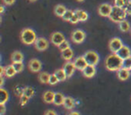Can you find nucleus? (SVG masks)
Wrapping results in <instances>:
<instances>
[{"mask_svg": "<svg viewBox=\"0 0 131 115\" xmlns=\"http://www.w3.org/2000/svg\"><path fill=\"white\" fill-rule=\"evenodd\" d=\"M14 66V68H15V70H16L17 73H20V72H22L23 70H24V65L23 62H14L13 64H12Z\"/></svg>", "mask_w": 131, "mask_h": 115, "instance_id": "nucleus-32", "label": "nucleus"}, {"mask_svg": "<svg viewBox=\"0 0 131 115\" xmlns=\"http://www.w3.org/2000/svg\"><path fill=\"white\" fill-rule=\"evenodd\" d=\"M34 45H35V48H36L37 50L44 51L49 48V41H48L47 39L43 38V37H40V38L37 39Z\"/></svg>", "mask_w": 131, "mask_h": 115, "instance_id": "nucleus-9", "label": "nucleus"}, {"mask_svg": "<svg viewBox=\"0 0 131 115\" xmlns=\"http://www.w3.org/2000/svg\"><path fill=\"white\" fill-rule=\"evenodd\" d=\"M69 115H80V113L78 111H72V112L69 113Z\"/></svg>", "mask_w": 131, "mask_h": 115, "instance_id": "nucleus-45", "label": "nucleus"}, {"mask_svg": "<svg viewBox=\"0 0 131 115\" xmlns=\"http://www.w3.org/2000/svg\"><path fill=\"white\" fill-rule=\"evenodd\" d=\"M126 13H127V15H131V2L128 3V5L127 6V7H126Z\"/></svg>", "mask_w": 131, "mask_h": 115, "instance_id": "nucleus-40", "label": "nucleus"}, {"mask_svg": "<svg viewBox=\"0 0 131 115\" xmlns=\"http://www.w3.org/2000/svg\"><path fill=\"white\" fill-rule=\"evenodd\" d=\"M123 68H126V69H131V56L127 59H124L123 60V66H122Z\"/></svg>", "mask_w": 131, "mask_h": 115, "instance_id": "nucleus-33", "label": "nucleus"}, {"mask_svg": "<svg viewBox=\"0 0 131 115\" xmlns=\"http://www.w3.org/2000/svg\"><path fill=\"white\" fill-rule=\"evenodd\" d=\"M66 40V38L64 36V34L60 32H55L51 34L50 36V41L51 43H53L55 46H59L60 44L62 43L63 41Z\"/></svg>", "mask_w": 131, "mask_h": 115, "instance_id": "nucleus-8", "label": "nucleus"}, {"mask_svg": "<svg viewBox=\"0 0 131 115\" xmlns=\"http://www.w3.org/2000/svg\"><path fill=\"white\" fill-rule=\"evenodd\" d=\"M130 70L128 69H126V68H120L118 71H117V77H118V78L119 79V80L121 81H125L127 80V79L129 78V77H130Z\"/></svg>", "mask_w": 131, "mask_h": 115, "instance_id": "nucleus-14", "label": "nucleus"}, {"mask_svg": "<svg viewBox=\"0 0 131 115\" xmlns=\"http://www.w3.org/2000/svg\"><path fill=\"white\" fill-rule=\"evenodd\" d=\"M130 34H131V30H130Z\"/></svg>", "mask_w": 131, "mask_h": 115, "instance_id": "nucleus-48", "label": "nucleus"}, {"mask_svg": "<svg viewBox=\"0 0 131 115\" xmlns=\"http://www.w3.org/2000/svg\"><path fill=\"white\" fill-rule=\"evenodd\" d=\"M59 82L58 78L57 77V76L55 74H51L50 75V78H49V85H51V86H54V85H57Z\"/></svg>", "mask_w": 131, "mask_h": 115, "instance_id": "nucleus-35", "label": "nucleus"}, {"mask_svg": "<svg viewBox=\"0 0 131 115\" xmlns=\"http://www.w3.org/2000/svg\"><path fill=\"white\" fill-rule=\"evenodd\" d=\"M74 15H75V11H72V10H67V12L65 13L64 16L62 17V19L65 20V21L69 22V21L71 20L72 17L74 16Z\"/></svg>", "mask_w": 131, "mask_h": 115, "instance_id": "nucleus-30", "label": "nucleus"}, {"mask_svg": "<svg viewBox=\"0 0 131 115\" xmlns=\"http://www.w3.org/2000/svg\"><path fill=\"white\" fill-rule=\"evenodd\" d=\"M61 55H62V58H63L65 60L70 61L72 59V58L74 57V51H73V49H72L71 48H69V49L62 51Z\"/></svg>", "mask_w": 131, "mask_h": 115, "instance_id": "nucleus-23", "label": "nucleus"}, {"mask_svg": "<svg viewBox=\"0 0 131 115\" xmlns=\"http://www.w3.org/2000/svg\"><path fill=\"white\" fill-rule=\"evenodd\" d=\"M64 107L68 110H73L75 106V101L74 98L70 96H67L65 99V102H64Z\"/></svg>", "mask_w": 131, "mask_h": 115, "instance_id": "nucleus-17", "label": "nucleus"}, {"mask_svg": "<svg viewBox=\"0 0 131 115\" xmlns=\"http://www.w3.org/2000/svg\"><path fill=\"white\" fill-rule=\"evenodd\" d=\"M24 54L20 51H15V52L12 53L11 55V59L14 62H23L24 61Z\"/></svg>", "mask_w": 131, "mask_h": 115, "instance_id": "nucleus-19", "label": "nucleus"}, {"mask_svg": "<svg viewBox=\"0 0 131 115\" xmlns=\"http://www.w3.org/2000/svg\"><path fill=\"white\" fill-rule=\"evenodd\" d=\"M69 48H70V44L67 40H66L65 41H63L59 46H58V49H59V50L61 51V52L64 50H66V49H69Z\"/></svg>", "mask_w": 131, "mask_h": 115, "instance_id": "nucleus-34", "label": "nucleus"}, {"mask_svg": "<svg viewBox=\"0 0 131 115\" xmlns=\"http://www.w3.org/2000/svg\"><path fill=\"white\" fill-rule=\"evenodd\" d=\"M36 33L31 28H25L21 33V40L26 45H31L34 44L37 40Z\"/></svg>", "mask_w": 131, "mask_h": 115, "instance_id": "nucleus-2", "label": "nucleus"}, {"mask_svg": "<svg viewBox=\"0 0 131 115\" xmlns=\"http://www.w3.org/2000/svg\"><path fill=\"white\" fill-rule=\"evenodd\" d=\"M54 74L57 76V77L58 78L59 82H62V81H65L66 79L68 78V76H67L66 72L64 71L63 68H62V69H58V70H56V71L54 72Z\"/></svg>", "mask_w": 131, "mask_h": 115, "instance_id": "nucleus-27", "label": "nucleus"}, {"mask_svg": "<svg viewBox=\"0 0 131 115\" xmlns=\"http://www.w3.org/2000/svg\"><path fill=\"white\" fill-rule=\"evenodd\" d=\"M117 54L119 56V58H121L124 60V59H127V58H129V57L131 56V49H129V47H127V46L123 45V47L117 52Z\"/></svg>", "mask_w": 131, "mask_h": 115, "instance_id": "nucleus-13", "label": "nucleus"}, {"mask_svg": "<svg viewBox=\"0 0 131 115\" xmlns=\"http://www.w3.org/2000/svg\"><path fill=\"white\" fill-rule=\"evenodd\" d=\"M113 6L111 5L108 4V3H103L98 8V13L101 16L103 17H110L111 14V11H112Z\"/></svg>", "mask_w": 131, "mask_h": 115, "instance_id": "nucleus-7", "label": "nucleus"}, {"mask_svg": "<svg viewBox=\"0 0 131 115\" xmlns=\"http://www.w3.org/2000/svg\"><path fill=\"white\" fill-rule=\"evenodd\" d=\"M0 69H1V73H0V75H1V77H3V76L5 75V73H6V68H4V67H1L0 68Z\"/></svg>", "mask_w": 131, "mask_h": 115, "instance_id": "nucleus-42", "label": "nucleus"}, {"mask_svg": "<svg viewBox=\"0 0 131 115\" xmlns=\"http://www.w3.org/2000/svg\"><path fill=\"white\" fill-rule=\"evenodd\" d=\"M129 2H130L129 0H114V6H117V7L126 9V7H127Z\"/></svg>", "mask_w": 131, "mask_h": 115, "instance_id": "nucleus-28", "label": "nucleus"}, {"mask_svg": "<svg viewBox=\"0 0 131 115\" xmlns=\"http://www.w3.org/2000/svg\"><path fill=\"white\" fill-rule=\"evenodd\" d=\"M75 15H77V16L78 17L79 21L80 22H85L86 20L88 19V14L86 13L84 10H82V9H77L75 11Z\"/></svg>", "mask_w": 131, "mask_h": 115, "instance_id": "nucleus-22", "label": "nucleus"}, {"mask_svg": "<svg viewBox=\"0 0 131 115\" xmlns=\"http://www.w3.org/2000/svg\"><path fill=\"white\" fill-rule=\"evenodd\" d=\"M44 115H58V113L54 110H47L45 111V113H44Z\"/></svg>", "mask_w": 131, "mask_h": 115, "instance_id": "nucleus-38", "label": "nucleus"}, {"mask_svg": "<svg viewBox=\"0 0 131 115\" xmlns=\"http://www.w3.org/2000/svg\"><path fill=\"white\" fill-rule=\"evenodd\" d=\"M123 66V59L117 53H111L106 58L105 67L110 71H118Z\"/></svg>", "mask_w": 131, "mask_h": 115, "instance_id": "nucleus-1", "label": "nucleus"}, {"mask_svg": "<svg viewBox=\"0 0 131 115\" xmlns=\"http://www.w3.org/2000/svg\"><path fill=\"white\" fill-rule=\"evenodd\" d=\"M24 95H26L27 97H29V98H31V97H33V95H35L34 88L31 87V86H27V87H25V88H24Z\"/></svg>", "mask_w": 131, "mask_h": 115, "instance_id": "nucleus-29", "label": "nucleus"}, {"mask_svg": "<svg viewBox=\"0 0 131 115\" xmlns=\"http://www.w3.org/2000/svg\"><path fill=\"white\" fill-rule=\"evenodd\" d=\"M3 1H4L5 5H6V6H12L15 2V0H3Z\"/></svg>", "mask_w": 131, "mask_h": 115, "instance_id": "nucleus-41", "label": "nucleus"}, {"mask_svg": "<svg viewBox=\"0 0 131 115\" xmlns=\"http://www.w3.org/2000/svg\"><path fill=\"white\" fill-rule=\"evenodd\" d=\"M127 15V13H126L125 9L120 8V7H117V6H114L109 18L111 19L112 22L116 23V24H120V23L123 22L124 20H126Z\"/></svg>", "mask_w": 131, "mask_h": 115, "instance_id": "nucleus-3", "label": "nucleus"}, {"mask_svg": "<svg viewBox=\"0 0 131 115\" xmlns=\"http://www.w3.org/2000/svg\"><path fill=\"white\" fill-rule=\"evenodd\" d=\"M84 59H85L86 62L88 65L91 66H96L99 63L100 58H99V54L94 50H88L84 54Z\"/></svg>", "mask_w": 131, "mask_h": 115, "instance_id": "nucleus-4", "label": "nucleus"}, {"mask_svg": "<svg viewBox=\"0 0 131 115\" xmlns=\"http://www.w3.org/2000/svg\"><path fill=\"white\" fill-rule=\"evenodd\" d=\"M4 12H5V6H0V13L4 14Z\"/></svg>", "mask_w": 131, "mask_h": 115, "instance_id": "nucleus-44", "label": "nucleus"}, {"mask_svg": "<svg viewBox=\"0 0 131 115\" xmlns=\"http://www.w3.org/2000/svg\"><path fill=\"white\" fill-rule=\"evenodd\" d=\"M78 22H80V21H79L78 17L77 16V15H75H75H74V16L71 18V20L69 21V23H71V24H75Z\"/></svg>", "mask_w": 131, "mask_h": 115, "instance_id": "nucleus-37", "label": "nucleus"}, {"mask_svg": "<svg viewBox=\"0 0 131 115\" xmlns=\"http://www.w3.org/2000/svg\"><path fill=\"white\" fill-rule=\"evenodd\" d=\"M118 27H119V30L122 33H127V32H129L131 30L130 24H129L127 20H124L123 22L118 24Z\"/></svg>", "mask_w": 131, "mask_h": 115, "instance_id": "nucleus-26", "label": "nucleus"}, {"mask_svg": "<svg viewBox=\"0 0 131 115\" xmlns=\"http://www.w3.org/2000/svg\"><path fill=\"white\" fill-rule=\"evenodd\" d=\"M130 72H131V69H130Z\"/></svg>", "mask_w": 131, "mask_h": 115, "instance_id": "nucleus-50", "label": "nucleus"}, {"mask_svg": "<svg viewBox=\"0 0 131 115\" xmlns=\"http://www.w3.org/2000/svg\"><path fill=\"white\" fill-rule=\"evenodd\" d=\"M41 68L42 64L38 59H32L29 61V69L31 72H34V73L40 72L41 70Z\"/></svg>", "mask_w": 131, "mask_h": 115, "instance_id": "nucleus-10", "label": "nucleus"}, {"mask_svg": "<svg viewBox=\"0 0 131 115\" xmlns=\"http://www.w3.org/2000/svg\"><path fill=\"white\" fill-rule=\"evenodd\" d=\"M123 42H122V40L118 37H115V38H112L109 42V49L110 50L112 53H117L122 47H123Z\"/></svg>", "mask_w": 131, "mask_h": 115, "instance_id": "nucleus-5", "label": "nucleus"}, {"mask_svg": "<svg viewBox=\"0 0 131 115\" xmlns=\"http://www.w3.org/2000/svg\"><path fill=\"white\" fill-rule=\"evenodd\" d=\"M29 100H30V98L29 97H27L26 95H22V96L20 97V104L22 106H24V105H26V104L28 103V102H29Z\"/></svg>", "mask_w": 131, "mask_h": 115, "instance_id": "nucleus-36", "label": "nucleus"}, {"mask_svg": "<svg viewBox=\"0 0 131 115\" xmlns=\"http://www.w3.org/2000/svg\"><path fill=\"white\" fill-rule=\"evenodd\" d=\"M29 1H30V2H36L37 0H29Z\"/></svg>", "mask_w": 131, "mask_h": 115, "instance_id": "nucleus-46", "label": "nucleus"}, {"mask_svg": "<svg viewBox=\"0 0 131 115\" xmlns=\"http://www.w3.org/2000/svg\"><path fill=\"white\" fill-rule=\"evenodd\" d=\"M129 1H130V2H131V0H129Z\"/></svg>", "mask_w": 131, "mask_h": 115, "instance_id": "nucleus-49", "label": "nucleus"}, {"mask_svg": "<svg viewBox=\"0 0 131 115\" xmlns=\"http://www.w3.org/2000/svg\"><path fill=\"white\" fill-rule=\"evenodd\" d=\"M77 1H78V2H84V0H77Z\"/></svg>", "mask_w": 131, "mask_h": 115, "instance_id": "nucleus-47", "label": "nucleus"}, {"mask_svg": "<svg viewBox=\"0 0 131 115\" xmlns=\"http://www.w3.org/2000/svg\"><path fill=\"white\" fill-rule=\"evenodd\" d=\"M86 34L83 30L80 29H77L72 33L71 35V39L75 43H82L84 42V40H85Z\"/></svg>", "mask_w": 131, "mask_h": 115, "instance_id": "nucleus-6", "label": "nucleus"}, {"mask_svg": "<svg viewBox=\"0 0 131 115\" xmlns=\"http://www.w3.org/2000/svg\"><path fill=\"white\" fill-rule=\"evenodd\" d=\"M63 69H64V71L66 72L68 77H71L72 76L74 75V73H75L77 68H75L74 62H72V61H68V62L64 65Z\"/></svg>", "mask_w": 131, "mask_h": 115, "instance_id": "nucleus-12", "label": "nucleus"}, {"mask_svg": "<svg viewBox=\"0 0 131 115\" xmlns=\"http://www.w3.org/2000/svg\"><path fill=\"white\" fill-rule=\"evenodd\" d=\"M49 78H50V75L48 74L47 72H40L39 74V80L42 84H49Z\"/></svg>", "mask_w": 131, "mask_h": 115, "instance_id": "nucleus-24", "label": "nucleus"}, {"mask_svg": "<svg viewBox=\"0 0 131 115\" xmlns=\"http://www.w3.org/2000/svg\"><path fill=\"white\" fill-rule=\"evenodd\" d=\"M6 105L5 104H0V114L1 115H4L6 113Z\"/></svg>", "mask_w": 131, "mask_h": 115, "instance_id": "nucleus-39", "label": "nucleus"}, {"mask_svg": "<svg viewBox=\"0 0 131 115\" xmlns=\"http://www.w3.org/2000/svg\"><path fill=\"white\" fill-rule=\"evenodd\" d=\"M16 73H17L16 70H15V68H14L13 65H9V66L6 67V73H5V76H6V77H15Z\"/></svg>", "mask_w": 131, "mask_h": 115, "instance_id": "nucleus-25", "label": "nucleus"}, {"mask_svg": "<svg viewBox=\"0 0 131 115\" xmlns=\"http://www.w3.org/2000/svg\"><path fill=\"white\" fill-rule=\"evenodd\" d=\"M84 76L87 78H91V77H93L96 74V68H95V66H91V65H88L84 69V71H82Z\"/></svg>", "mask_w": 131, "mask_h": 115, "instance_id": "nucleus-15", "label": "nucleus"}, {"mask_svg": "<svg viewBox=\"0 0 131 115\" xmlns=\"http://www.w3.org/2000/svg\"><path fill=\"white\" fill-rule=\"evenodd\" d=\"M65 99H66V97L64 96L61 93H55V98H54V102H53V103L57 106L63 105L64 102H65Z\"/></svg>", "mask_w": 131, "mask_h": 115, "instance_id": "nucleus-20", "label": "nucleus"}, {"mask_svg": "<svg viewBox=\"0 0 131 115\" xmlns=\"http://www.w3.org/2000/svg\"><path fill=\"white\" fill-rule=\"evenodd\" d=\"M0 81H1V83H0V86H1V87H3V86H4V83H5L4 77H1V78H0Z\"/></svg>", "mask_w": 131, "mask_h": 115, "instance_id": "nucleus-43", "label": "nucleus"}, {"mask_svg": "<svg viewBox=\"0 0 131 115\" xmlns=\"http://www.w3.org/2000/svg\"><path fill=\"white\" fill-rule=\"evenodd\" d=\"M73 62H74V64H75L77 69L81 70V71H84V68L88 66L87 62H86V60H85V59H84V56H80V57L75 58V60H74Z\"/></svg>", "mask_w": 131, "mask_h": 115, "instance_id": "nucleus-11", "label": "nucleus"}, {"mask_svg": "<svg viewBox=\"0 0 131 115\" xmlns=\"http://www.w3.org/2000/svg\"><path fill=\"white\" fill-rule=\"evenodd\" d=\"M67 8H66L65 6H63V5H58V6H55L54 8V14L57 15V16L58 17H63L64 15H65V13L67 12Z\"/></svg>", "mask_w": 131, "mask_h": 115, "instance_id": "nucleus-18", "label": "nucleus"}, {"mask_svg": "<svg viewBox=\"0 0 131 115\" xmlns=\"http://www.w3.org/2000/svg\"><path fill=\"white\" fill-rule=\"evenodd\" d=\"M9 99V93L6 89L1 87L0 89V104H6V102Z\"/></svg>", "mask_w": 131, "mask_h": 115, "instance_id": "nucleus-21", "label": "nucleus"}, {"mask_svg": "<svg viewBox=\"0 0 131 115\" xmlns=\"http://www.w3.org/2000/svg\"><path fill=\"white\" fill-rule=\"evenodd\" d=\"M14 92H15V95H17V96L21 97L22 95H24V88L22 87L21 86H19V85H17V86H15V88H14Z\"/></svg>", "mask_w": 131, "mask_h": 115, "instance_id": "nucleus-31", "label": "nucleus"}, {"mask_svg": "<svg viewBox=\"0 0 131 115\" xmlns=\"http://www.w3.org/2000/svg\"><path fill=\"white\" fill-rule=\"evenodd\" d=\"M55 92L53 91H46L43 93V101L47 103H53L55 98Z\"/></svg>", "mask_w": 131, "mask_h": 115, "instance_id": "nucleus-16", "label": "nucleus"}]
</instances>
